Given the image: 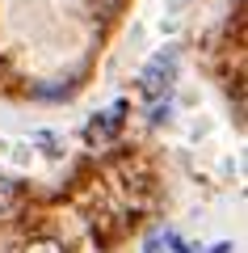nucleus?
I'll use <instances>...</instances> for the list:
<instances>
[{"mask_svg": "<svg viewBox=\"0 0 248 253\" xmlns=\"http://www.w3.org/2000/svg\"><path fill=\"white\" fill-rule=\"evenodd\" d=\"M177 63H181V55H177V46H164V51L156 55V59L143 68V76H139V89H143V97H160V93L169 89L173 81H177Z\"/></svg>", "mask_w": 248, "mask_h": 253, "instance_id": "obj_1", "label": "nucleus"}, {"mask_svg": "<svg viewBox=\"0 0 248 253\" xmlns=\"http://www.w3.org/2000/svg\"><path fill=\"white\" fill-rule=\"evenodd\" d=\"M122 123H126V101H114L109 110H101L97 118H93L89 126H84V144L89 148H101V144H109V139L122 131Z\"/></svg>", "mask_w": 248, "mask_h": 253, "instance_id": "obj_2", "label": "nucleus"}, {"mask_svg": "<svg viewBox=\"0 0 248 253\" xmlns=\"http://www.w3.org/2000/svg\"><path fill=\"white\" fill-rule=\"evenodd\" d=\"M17 190H21V186H17L13 177H0V215H4V211L17 203Z\"/></svg>", "mask_w": 248, "mask_h": 253, "instance_id": "obj_3", "label": "nucleus"}, {"mask_svg": "<svg viewBox=\"0 0 248 253\" xmlns=\"http://www.w3.org/2000/svg\"><path fill=\"white\" fill-rule=\"evenodd\" d=\"M26 253H68L59 241H34V245H26Z\"/></svg>", "mask_w": 248, "mask_h": 253, "instance_id": "obj_4", "label": "nucleus"}, {"mask_svg": "<svg viewBox=\"0 0 248 253\" xmlns=\"http://www.w3.org/2000/svg\"><path fill=\"white\" fill-rule=\"evenodd\" d=\"M173 114V106H169V101H164V106H156V110H151V123H164V118H169Z\"/></svg>", "mask_w": 248, "mask_h": 253, "instance_id": "obj_5", "label": "nucleus"}, {"mask_svg": "<svg viewBox=\"0 0 248 253\" xmlns=\"http://www.w3.org/2000/svg\"><path fill=\"white\" fill-rule=\"evenodd\" d=\"M211 253H231V245H214V249Z\"/></svg>", "mask_w": 248, "mask_h": 253, "instance_id": "obj_6", "label": "nucleus"}, {"mask_svg": "<svg viewBox=\"0 0 248 253\" xmlns=\"http://www.w3.org/2000/svg\"><path fill=\"white\" fill-rule=\"evenodd\" d=\"M101 4H106V9H114V4H118V0H101Z\"/></svg>", "mask_w": 248, "mask_h": 253, "instance_id": "obj_7", "label": "nucleus"}]
</instances>
